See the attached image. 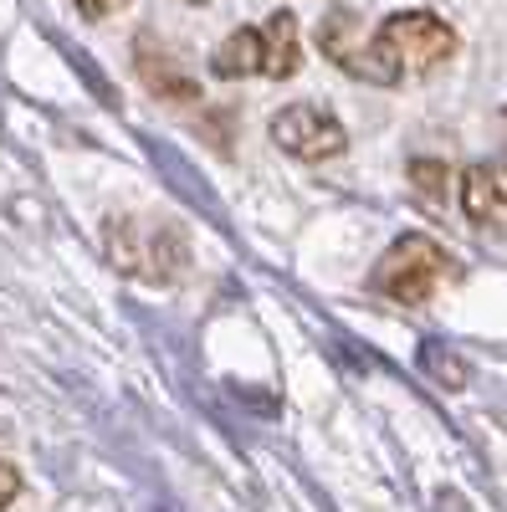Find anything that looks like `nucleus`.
<instances>
[{"label": "nucleus", "mask_w": 507, "mask_h": 512, "mask_svg": "<svg viewBox=\"0 0 507 512\" xmlns=\"http://www.w3.org/2000/svg\"><path fill=\"white\" fill-rule=\"evenodd\" d=\"M369 41H374L379 62H385L390 82L436 72L456 52V31L436 11H395V16H385V21L369 31Z\"/></svg>", "instance_id": "1"}, {"label": "nucleus", "mask_w": 507, "mask_h": 512, "mask_svg": "<svg viewBox=\"0 0 507 512\" xmlns=\"http://www.w3.org/2000/svg\"><path fill=\"white\" fill-rule=\"evenodd\" d=\"M456 277V262H451V251L431 236H400L385 256H379V267H374V292L379 297H390V303H426V297H436V287Z\"/></svg>", "instance_id": "2"}, {"label": "nucleus", "mask_w": 507, "mask_h": 512, "mask_svg": "<svg viewBox=\"0 0 507 512\" xmlns=\"http://www.w3.org/2000/svg\"><path fill=\"white\" fill-rule=\"evenodd\" d=\"M108 251L123 272L149 277V282H169L185 262V241L175 226L164 221H144V216H123L108 226Z\"/></svg>", "instance_id": "3"}, {"label": "nucleus", "mask_w": 507, "mask_h": 512, "mask_svg": "<svg viewBox=\"0 0 507 512\" xmlns=\"http://www.w3.org/2000/svg\"><path fill=\"white\" fill-rule=\"evenodd\" d=\"M318 47H323V57H328L333 67H344L349 77L374 82V88H395L390 72H385V62H379V52H374L369 31H364V21H359L354 11L333 6V11L318 21Z\"/></svg>", "instance_id": "4"}, {"label": "nucleus", "mask_w": 507, "mask_h": 512, "mask_svg": "<svg viewBox=\"0 0 507 512\" xmlns=\"http://www.w3.org/2000/svg\"><path fill=\"white\" fill-rule=\"evenodd\" d=\"M272 139L292 154V159H303V164H318V159H333V154H344L349 149V134H344V123H338L333 113L313 108V103H292L272 118Z\"/></svg>", "instance_id": "5"}, {"label": "nucleus", "mask_w": 507, "mask_h": 512, "mask_svg": "<svg viewBox=\"0 0 507 512\" xmlns=\"http://www.w3.org/2000/svg\"><path fill=\"white\" fill-rule=\"evenodd\" d=\"M461 205L487 231H507V159H482L461 175Z\"/></svg>", "instance_id": "6"}, {"label": "nucleus", "mask_w": 507, "mask_h": 512, "mask_svg": "<svg viewBox=\"0 0 507 512\" xmlns=\"http://www.w3.org/2000/svg\"><path fill=\"white\" fill-rule=\"evenodd\" d=\"M134 67H139V77L149 82V93H159V98H169V103H195L200 98V88H195V77L169 57L159 41H149V36H139V57H134Z\"/></svg>", "instance_id": "7"}, {"label": "nucleus", "mask_w": 507, "mask_h": 512, "mask_svg": "<svg viewBox=\"0 0 507 512\" xmlns=\"http://www.w3.org/2000/svg\"><path fill=\"white\" fill-rule=\"evenodd\" d=\"M303 67V41H298V16L292 11H272V21L262 26V77H292Z\"/></svg>", "instance_id": "8"}, {"label": "nucleus", "mask_w": 507, "mask_h": 512, "mask_svg": "<svg viewBox=\"0 0 507 512\" xmlns=\"http://www.w3.org/2000/svg\"><path fill=\"white\" fill-rule=\"evenodd\" d=\"M210 72L216 77H262V26L231 31L216 47V57H210Z\"/></svg>", "instance_id": "9"}, {"label": "nucleus", "mask_w": 507, "mask_h": 512, "mask_svg": "<svg viewBox=\"0 0 507 512\" xmlns=\"http://www.w3.org/2000/svg\"><path fill=\"white\" fill-rule=\"evenodd\" d=\"M16 492H21V472H16L11 461H0V512L16 502Z\"/></svg>", "instance_id": "10"}, {"label": "nucleus", "mask_w": 507, "mask_h": 512, "mask_svg": "<svg viewBox=\"0 0 507 512\" xmlns=\"http://www.w3.org/2000/svg\"><path fill=\"white\" fill-rule=\"evenodd\" d=\"M72 6L88 16V21H103V16H113V11H123L129 0H72Z\"/></svg>", "instance_id": "11"}, {"label": "nucleus", "mask_w": 507, "mask_h": 512, "mask_svg": "<svg viewBox=\"0 0 507 512\" xmlns=\"http://www.w3.org/2000/svg\"><path fill=\"white\" fill-rule=\"evenodd\" d=\"M441 175H446L441 164H426V159H415V185H420V190H436V195H441Z\"/></svg>", "instance_id": "12"}, {"label": "nucleus", "mask_w": 507, "mask_h": 512, "mask_svg": "<svg viewBox=\"0 0 507 512\" xmlns=\"http://www.w3.org/2000/svg\"><path fill=\"white\" fill-rule=\"evenodd\" d=\"M195 6H200V0H195Z\"/></svg>", "instance_id": "13"}]
</instances>
